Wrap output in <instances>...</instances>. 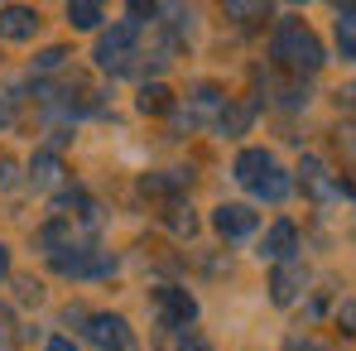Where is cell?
I'll list each match as a JSON object with an SVG mask.
<instances>
[{"instance_id": "cell-14", "label": "cell", "mask_w": 356, "mask_h": 351, "mask_svg": "<svg viewBox=\"0 0 356 351\" xmlns=\"http://www.w3.org/2000/svg\"><path fill=\"white\" fill-rule=\"evenodd\" d=\"M29 183H34V188H58L63 183V159L54 149H39V154L29 159Z\"/></svg>"}, {"instance_id": "cell-18", "label": "cell", "mask_w": 356, "mask_h": 351, "mask_svg": "<svg viewBox=\"0 0 356 351\" xmlns=\"http://www.w3.org/2000/svg\"><path fill=\"white\" fill-rule=\"evenodd\" d=\"M332 154L342 159V169H356V120L332 125Z\"/></svg>"}, {"instance_id": "cell-2", "label": "cell", "mask_w": 356, "mask_h": 351, "mask_svg": "<svg viewBox=\"0 0 356 351\" xmlns=\"http://www.w3.org/2000/svg\"><path fill=\"white\" fill-rule=\"evenodd\" d=\"M140 58V29L125 19V24H111L102 39H97V67L106 72H130Z\"/></svg>"}, {"instance_id": "cell-35", "label": "cell", "mask_w": 356, "mask_h": 351, "mask_svg": "<svg viewBox=\"0 0 356 351\" xmlns=\"http://www.w3.org/2000/svg\"><path fill=\"white\" fill-rule=\"evenodd\" d=\"M337 101H347V106H356V87H347V92H337Z\"/></svg>"}, {"instance_id": "cell-17", "label": "cell", "mask_w": 356, "mask_h": 351, "mask_svg": "<svg viewBox=\"0 0 356 351\" xmlns=\"http://www.w3.org/2000/svg\"><path fill=\"white\" fill-rule=\"evenodd\" d=\"M140 111H145V116H169V111H174V92H169L164 82H145V87H140Z\"/></svg>"}, {"instance_id": "cell-22", "label": "cell", "mask_w": 356, "mask_h": 351, "mask_svg": "<svg viewBox=\"0 0 356 351\" xmlns=\"http://www.w3.org/2000/svg\"><path fill=\"white\" fill-rule=\"evenodd\" d=\"M67 24H72V29H97V24H102V5L72 0V5H67Z\"/></svg>"}, {"instance_id": "cell-16", "label": "cell", "mask_w": 356, "mask_h": 351, "mask_svg": "<svg viewBox=\"0 0 356 351\" xmlns=\"http://www.w3.org/2000/svg\"><path fill=\"white\" fill-rule=\"evenodd\" d=\"M250 193H255L260 202H284V197L294 193V178H289V174H284V169H280V164H275V169H270V174L260 178V183H255Z\"/></svg>"}, {"instance_id": "cell-6", "label": "cell", "mask_w": 356, "mask_h": 351, "mask_svg": "<svg viewBox=\"0 0 356 351\" xmlns=\"http://www.w3.org/2000/svg\"><path fill=\"white\" fill-rule=\"evenodd\" d=\"M232 106V97L217 87V82H197L188 92V125H207V120H222V111Z\"/></svg>"}, {"instance_id": "cell-15", "label": "cell", "mask_w": 356, "mask_h": 351, "mask_svg": "<svg viewBox=\"0 0 356 351\" xmlns=\"http://www.w3.org/2000/svg\"><path fill=\"white\" fill-rule=\"evenodd\" d=\"M265 97H275L280 106H289V111H294V106H308V82H303V77H294V72H289V82L265 77Z\"/></svg>"}, {"instance_id": "cell-1", "label": "cell", "mask_w": 356, "mask_h": 351, "mask_svg": "<svg viewBox=\"0 0 356 351\" xmlns=\"http://www.w3.org/2000/svg\"><path fill=\"white\" fill-rule=\"evenodd\" d=\"M270 54H275V63H280L284 72H294V77L318 72V67L327 63L318 34H313L303 19H280V29H275V39H270Z\"/></svg>"}, {"instance_id": "cell-11", "label": "cell", "mask_w": 356, "mask_h": 351, "mask_svg": "<svg viewBox=\"0 0 356 351\" xmlns=\"http://www.w3.org/2000/svg\"><path fill=\"white\" fill-rule=\"evenodd\" d=\"M270 169H275V154H270V149H241L236 164H232V174H236L241 188H255Z\"/></svg>"}, {"instance_id": "cell-26", "label": "cell", "mask_w": 356, "mask_h": 351, "mask_svg": "<svg viewBox=\"0 0 356 351\" xmlns=\"http://www.w3.org/2000/svg\"><path fill=\"white\" fill-rule=\"evenodd\" d=\"M15 101H19L15 92H5V97H0V130H5V125L15 120Z\"/></svg>"}, {"instance_id": "cell-33", "label": "cell", "mask_w": 356, "mask_h": 351, "mask_svg": "<svg viewBox=\"0 0 356 351\" xmlns=\"http://www.w3.org/2000/svg\"><path fill=\"white\" fill-rule=\"evenodd\" d=\"M289 351H323V347H318V342H303V337H294V342H289Z\"/></svg>"}, {"instance_id": "cell-31", "label": "cell", "mask_w": 356, "mask_h": 351, "mask_svg": "<svg viewBox=\"0 0 356 351\" xmlns=\"http://www.w3.org/2000/svg\"><path fill=\"white\" fill-rule=\"evenodd\" d=\"M178 351H212V347H207V342H197V337H183V347H178Z\"/></svg>"}, {"instance_id": "cell-10", "label": "cell", "mask_w": 356, "mask_h": 351, "mask_svg": "<svg viewBox=\"0 0 356 351\" xmlns=\"http://www.w3.org/2000/svg\"><path fill=\"white\" fill-rule=\"evenodd\" d=\"M255 212L250 207H241V202H222L217 212H212V227H217V236H227V240H241V236L255 231Z\"/></svg>"}, {"instance_id": "cell-24", "label": "cell", "mask_w": 356, "mask_h": 351, "mask_svg": "<svg viewBox=\"0 0 356 351\" xmlns=\"http://www.w3.org/2000/svg\"><path fill=\"white\" fill-rule=\"evenodd\" d=\"M227 15H236V19H260V15H270V10H265V5H241V0H232Z\"/></svg>"}, {"instance_id": "cell-34", "label": "cell", "mask_w": 356, "mask_h": 351, "mask_svg": "<svg viewBox=\"0 0 356 351\" xmlns=\"http://www.w3.org/2000/svg\"><path fill=\"white\" fill-rule=\"evenodd\" d=\"M0 351H15V337H10L5 327H0Z\"/></svg>"}, {"instance_id": "cell-23", "label": "cell", "mask_w": 356, "mask_h": 351, "mask_svg": "<svg viewBox=\"0 0 356 351\" xmlns=\"http://www.w3.org/2000/svg\"><path fill=\"white\" fill-rule=\"evenodd\" d=\"M63 63H67V49H58V44H54V49H44V54L34 58V77L44 82L49 72H63Z\"/></svg>"}, {"instance_id": "cell-32", "label": "cell", "mask_w": 356, "mask_h": 351, "mask_svg": "<svg viewBox=\"0 0 356 351\" xmlns=\"http://www.w3.org/2000/svg\"><path fill=\"white\" fill-rule=\"evenodd\" d=\"M44 351H77V347H72L67 337H54V342H49V347H44Z\"/></svg>"}, {"instance_id": "cell-19", "label": "cell", "mask_w": 356, "mask_h": 351, "mask_svg": "<svg viewBox=\"0 0 356 351\" xmlns=\"http://www.w3.org/2000/svg\"><path fill=\"white\" fill-rule=\"evenodd\" d=\"M255 120V101H236V106H227L222 120H217V130L222 135H245V125Z\"/></svg>"}, {"instance_id": "cell-7", "label": "cell", "mask_w": 356, "mask_h": 351, "mask_svg": "<svg viewBox=\"0 0 356 351\" xmlns=\"http://www.w3.org/2000/svg\"><path fill=\"white\" fill-rule=\"evenodd\" d=\"M303 284H308V265L294 260V255H289V260H280V265L270 270V298H275L280 308H289Z\"/></svg>"}, {"instance_id": "cell-28", "label": "cell", "mask_w": 356, "mask_h": 351, "mask_svg": "<svg viewBox=\"0 0 356 351\" xmlns=\"http://www.w3.org/2000/svg\"><path fill=\"white\" fill-rule=\"evenodd\" d=\"M10 183H15V159L0 154V188H10Z\"/></svg>"}, {"instance_id": "cell-3", "label": "cell", "mask_w": 356, "mask_h": 351, "mask_svg": "<svg viewBox=\"0 0 356 351\" xmlns=\"http://www.w3.org/2000/svg\"><path fill=\"white\" fill-rule=\"evenodd\" d=\"M54 270L72 275V279H106V275H116V255L102 250L97 240H87V245H72V250L54 255Z\"/></svg>"}, {"instance_id": "cell-25", "label": "cell", "mask_w": 356, "mask_h": 351, "mask_svg": "<svg viewBox=\"0 0 356 351\" xmlns=\"http://www.w3.org/2000/svg\"><path fill=\"white\" fill-rule=\"evenodd\" d=\"M15 298H19V303H39V298H44V289H39L34 279H19V284H15Z\"/></svg>"}, {"instance_id": "cell-4", "label": "cell", "mask_w": 356, "mask_h": 351, "mask_svg": "<svg viewBox=\"0 0 356 351\" xmlns=\"http://www.w3.org/2000/svg\"><path fill=\"white\" fill-rule=\"evenodd\" d=\"M149 303H154L159 327H169V332L193 327V318H197V298H193L188 289H178V284H159V289L149 293Z\"/></svg>"}, {"instance_id": "cell-30", "label": "cell", "mask_w": 356, "mask_h": 351, "mask_svg": "<svg viewBox=\"0 0 356 351\" xmlns=\"http://www.w3.org/2000/svg\"><path fill=\"white\" fill-rule=\"evenodd\" d=\"M5 279H10V250L0 245V284H5Z\"/></svg>"}, {"instance_id": "cell-8", "label": "cell", "mask_w": 356, "mask_h": 351, "mask_svg": "<svg viewBox=\"0 0 356 351\" xmlns=\"http://www.w3.org/2000/svg\"><path fill=\"white\" fill-rule=\"evenodd\" d=\"M298 174H303V188H308V193H313L318 202H332V197L352 193V183L332 178L327 169H323V164H318V159H313V154H303V169H298Z\"/></svg>"}, {"instance_id": "cell-21", "label": "cell", "mask_w": 356, "mask_h": 351, "mask_svg": "<svg viewBox=\"0 0 356 351\" xmlns=\"http://www.w3.org/2000/svg\"><path fill=\"white\" fill-rule=\"evenodd\" d=\"M337 49H342V58H356V5L337 10Z\"/></svg>"}, {"instance_id": "cell-12", "label": "cell", "mask_w": 356, "mask_h": 351, "mask_svg": "<svg viewBox=\"0 0 356 351\" xmlns=\"http://www.w3.org/2000/svg\"><path fill=\"white\" fill-rule=\"evenodd\" d=\"M294 240H298V231H294V222H275L270 231H265V240H260V260H289V250H294Z\"/></svg>"}, {"instance_id": "cell-5", "label": "cell", "mask_w": 356, "mask_h": 351, "mask_svg": "<svg viewBox=\"0 0 356 351\" xmlns=\"http://www.w3.org/2000/svg\"><path fill=\"white\" fill-rule=\"evenodd\" d=\"M82 332H87V342L97 351H135V332H130V323L120 313H92V323Z\"/></svg>"}, {"instance_id": "cell-20", "label": "cell", "mask_w": 356, "mask_h": 351, "mask_svg": "<svg viewBox=\"0 0 356 351\" xmlns=\"http://www.w3.org/2000/svg\"><path fill=\"white\" fill-rule=\"evenodd\" d=\"M164 227H169L174 236H183V240H193V231H197V217H193V207L169 202V207H164Z\"/></svg>"}, {"instance_id": "cell-29", "label": "cell", "mask_w": 356, "mask_h": 351, "mask_svg": "<svg viewBox=\"0 0 356 351\" xmlns=\"http://www.w3.org/2000/svg\"><path fill=\"white\" fill-rule=\"evenodd\" d=\"M63 323H67V327H72V323H92V318H87V313H82V308H67V313H63Z\"/></svg>"}, {"instance_id": "cell-9", "label": "cell", "mask_w": 356, "mask_h": 351, "mask_svg": "<svg viewBox=\"0 0 356 351\" xmlns=\"http://www.w3.org/2000/svg\"><path fill=\"white\" fill-rule=\"evenodd\" d=\"M34 34H39V10H34V5H5V10H0V39L24 44V39H34Z\"/></svg>"}, {"instance_id": "cell-27", "label": "cell", "mask_w": 356, "mask_h": 351, "mask_svg": "<svg viewBox=\"0 0 356 351\" xmlns=\"http://www.w3.org/2000/svg\"><path fill=\"white\" fill-rule=\"evenodd\" d=\"M337 323H342L347 332H356V303H342V308H337Z\"/></svg>"}, {"instance_id": "cell-13", "label": "cell", "mask_w": 356, "mask_h": 351, "mask_svg": "<svg viewBox=\"0 0 356 351\" xmlns=\"http://www.w3.org/2000/svg\"><path fill=\"white\" fill-rule=\"evenodd\" d=\"M193 183V174L188 169H164V174H145L140 178V193L145 197H174V193H183Z\"/></svg>"}]
</instances>
